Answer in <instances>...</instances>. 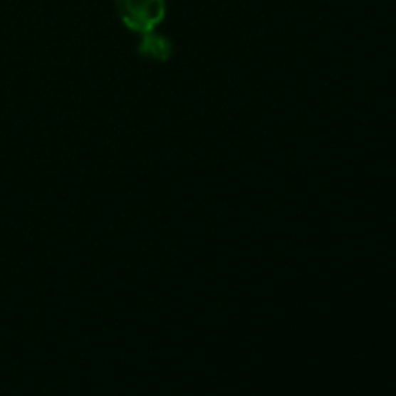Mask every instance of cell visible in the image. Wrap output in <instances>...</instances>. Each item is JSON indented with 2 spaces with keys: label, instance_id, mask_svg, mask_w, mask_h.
<instances>
[{
  "label": "cell",
  "instance_id": "6da1fadb",
  "mask_svg": "<svg viewBox=\"0 0 396 396\" xmlns=\"http://www.w3.org/2000/svg\"><path fill=\"white\" fill-rule=\"evenodd\" d=\"M120 20L134 31L151 33L167 14L165 0H116Z\"/></svg>",
  "mask_w": 396,
  "mask_h": 396
},
{
  "label": "cell",
  "instance_id": "7a4b0ae2",
  "mask_svg": "<svg viewBox=\"0 0 396 396\" xmlns=\"http://www.w3.org/2000/svg\"><path fill=\"white\" fill-rule=\"evenodd\" d=\"M141 53L151 54L159 61H165L170 56V45L165 37H159V35L153 33H145V39L141 41Z\"/></svg>",
  "mask_w": 396,
  "mask_h": 396
}]
</instances>
